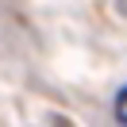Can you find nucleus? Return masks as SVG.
<instances>
[{"mask_svg":"<svg viewBox=\"0 0 127 127\" xmlns=\"http://www.w3.org/2000/svg\"><path fill=\"white\" fill-rule=\"evenodd\" d=\"M116 119H119V123L127 127V85H123V89L116 93Z\"/></svg>","mask_w":127,"mask_h":127,"instance_id":"obj_1","label":"nucleus"}]
</instances>
